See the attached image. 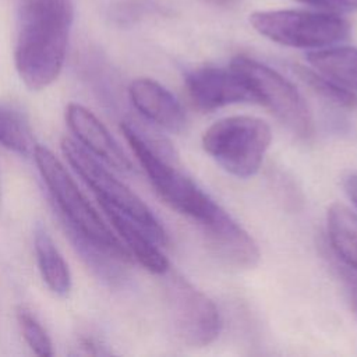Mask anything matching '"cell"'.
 Returning a JSON list of instances; mask_svg holds the SVG:
<instances>
[{
    "instance_id": "1",
    "label": "cell",
    "mask_w": 357,
    "mask_h": 357,
    "mask_svg": "<svg viewBox=\"0 0 357 357\" xmlns=\"http://www.w3.org/2000/svg\"><path fill=\"white\" fill-rule=\"evenodd\" d=\"M74 21L73 0H21L14 64L32 91L54 82L63 68Z\"/></svg>"
},
{
    "instance_id": "2",
    "label": "cell",
    "mask_w": 357,
    "mask_h": 357,
    "mask_svg": "<svg viewBox=\"0 0 357 357\" xmlns=\"http://www.w3.org/2000/svg\"><path fill=\"white\" fill-rule=\"evenodd\" d=\"M33 159L49 194L56 204L60 220L96 243L120 261L130 264L132 255L103 222L96 209L79 191L60 159L45 145H35Z\"/></svg>"
},
{
    "instance_id": "3",
    "label": "cell",
    "mask_w": 357,
    "mask_h": 357,
    "mask_svg": "<svg viewBox=\"0 0 357 357\" xmlns=\"http://www.w3.org/2000/svg\"><path fill=\"white\" fill-rule=\"evenodd\" d=\"M271 127L254 116H230L215 121L202 135V146L227 173L254 176L271 145Z\"/></svg>"
},
{
    "instance_id": "4",
    "label": "cell",
    "mask_w": 357,
    "mask_h": 357,
    "mask_svg": "<svg viewBox=\"0 0 357 357\" xmlns=\"http://www.w3.org/2000/svg\"><path fill=\"white\" fill-rule=\"evenodd\" d=\"M120 128L160 199L197 223L202 220L216 202L160 155L132 124L123 121Z\"/></svg>"
},
{
    "instance_id": "5",
    "label": "cell",
    "mask_w": 357,
    "mask_h": 357,
    "mask_svg": "<svg viewBox=\"0 0 357 357\" xmlns=\"http://www.w3.org/2000/svg\"><path fill=\"white\" fill-rule=\"evenodd\" d=\"M254 29L283 46L319 49L349 38L351 25L337 14L307 10H266L250 15Z\"/></svg>"
},
{
    "instance_id": "6",
    "label": "cell",
    "mask_w": 357,
    "mask_h": 357,
    "mask_svg": "<svg viewBox=\"0 0 357 357\" xmlns=\"http://www.w3.org/2000/svg\"><path fill=\"white\" fill-rule=\"evenodd\" d=\"M61 152L71 167L92 188L98 199L114 206L139 225L158 244L167 243V234L142 199L124 183L103 167L92 153L73 138L64 137L60 142Z\"/></svg>"
},
{
    "instance_id": "7",
    "label": "cell",
    "mask_w": 357,
    "mask_h": 357,
    "mask_svg": "<svg viewBox=\"0 0 357 357\" xmlns=\"http://www.w3.org/2000/svg\"><path fill=\"white\" fill-rule=\"evenodd\" d=\"M230 67L251 86L257 102L262 103L294 135L310 138L314 132L311 112L296 86L278 71L247 56H236Z\"/></svg>"
},
{
    "instance_id": "8",
    "label": "cell",
    "mask_w": 357,
    "mask_h": 357,
    "mask_svg": "<svg viewBox=\"0 0 357 357\" xmlns=\"http://www.w3.org/2000/svg\"><path fill=\"white\" fill-rule=\"evenodd\" d=\"M167 291L178 340L190 347L211 344L222 329L220 314L215 303L180 275L170 278Z\"/></svg>"
},
{
    "instance_id": "9",
    "label": "cell",
    "mask_w": 357,
    "mask_h": 357,
    "mask_svg": "<svg viewBox=\"0 0 357 357\" xmlns=\"http://www.w3.org/2000/svg\"><path fill=\"white\" fill-rule=\"evenodd\" d=\"M198 226L211 251L226 265L250 269L258 264L259 250L254 238L218 204Z\"/></svg>"
},
{
    "instance_id": "10",
    "label": "cell",
    "mask_w": 357,
    "mask_h": 357,
    "mask_svg": "<svg viewBox=\"0 0 357 357\" xmlns=\"http://www.w3.org/2000/svg\"><path fill=\"white\" fill-rule=\"evenodd\" d=\"M187 91L192 105L211 112L227 105L257 102L248 82L231 67H201L191 71L185 78Z\"/></svg>"
},
{
    "instance_id": "11",
    "label": "cell",
    "mask_w": 357,
    "mask_h": 357,
    "mask_svg": "<svg viewBox=\"0 0 357 357\" xmlns=\"http://www.w3.org/2000/svg\"><path fill=\"white\" fill-rule=\"evenodd\" d=\"M66 123L85 149L116 170H132L131 160L114 141L103 123L91 110L78 103H68L66 107Z\"/></svg>"
},
{
    "instance_id": "12",
    "label": "cell",
    "mask_w": 357,
    "mask_h": 357,
    "mask_svg": "<svg viewBox=\"0 0 357 357\" xmlns=\"http://www.w3.org/2000/svg\"><path fill=\"white\" fill-rule=\"evenodd\" d=\"M134 107L149 121L178 132L185 126V113L177 98L151 78H137L128 86Z\"/></svg>"
},
{
    "instance_id": "13",
    "label": "cell",
    "mask_w": 357,
    "mask_h": 357,
    "mask_svg": "<svg viewBox=\"0 0 357 357\" xmlns=\"http://www.w3.org/2000/svg\"><path fill=\"white\" fill-rule=\"evenodd\" d=\"M98 201L102 211L121 237L123 244L127 247L132 258H135L145 269L152 273H166L169 271V261L156 247L158 243L139 225H137L123 212L102 199Z\"/></svg>"
},
{
    "instance_id": "14",
    "label": "cell",
    "mask_w": 357,
    "mask_h": 357,
    "mask_svg": "<svg viewBox=\"0 0 357 357\" xmlns=\"http://www.w3.org/2000/svg\"><path fill=\"white\" fill-rule=\"evenodd\" d=\"M33 233L36 262L43 282L53 293L66 296L71 289V275L67 262L42 225H36Z\"/></svg>"
},
{
    "instance_id": "15",
    "label": "cell",
    "mask_w": 357,
    "mask_h": 357,
    "mask_svg": "<svg viewBox=\"0 0 357 357\" xmlns=\"http://www.w3.org/2000/svg\"><path fill=\"white\" fill-rule=\"evenodd\" d=\"M307 60L315 71L326 78L349 89H357V47L317 49L307 54Z\"/></svg>"
},
{
    "instance_id": "16",
    "label": "cell",
    "mask_w": 357,
    "mask_h": 357,
    "mask_svg": "<svg viewBox=\"0 0 357 357\" xmlns=\"http://www.w3.org/2000/svg\"><path fill=\"white\" fill-rule=\"evenodd\" d=\"M328 236L333 251L344 264L357 269V215L340 202H333L326 215Z\"/></svg>"
},
{
    "instance_id": "17",
    "label": "cell",
    "mask_w": 357,
    "mask_h": 357,
    "mask_svg": "<svg viewBox=\"0 0 357 357\" xmlns=\"http://www.w3.org/2000/svg\"><path fill=\"white\" fill-rule=\"evenodd\" d=\"M0 145L18 155L33 152L32 130L22 114L8 106L0 105Z\"/></svg>"
},
{
    "instance_id": "18",
    "label": "cell",
    "mask_w": 357,
    "mask_h": 357,
    "mask_svg": "<svg viewBox=\"0 0 357 357\" xmlns=\"http://www.w3.org/2000/svg\"><path fill=\"white\" fill-rule=\"evenodd\" d=\"M294 71L304 84H307L317 95H319L326 102L349 110H354L357 107V95L349 91V88L304 66H296Z\"/></svg>"
},
{
    "instance_id": "19",
    "label": "cell",
    "mask_w": 357,
    "mask_h": 357,
    "mask_svg": "<svg viewBox=\"0 0 357 357\" xmlns=\"http://www.w3.org/2000/svg\"><path fill=\"white\" fill-rule=\"evenodd\" d=\"M17 322L25 342L28 343V346L35 354L38 356L53 354V344L47 332L40 325V322L35 318V315L31 314V311H28L24 307H20L17 310Z\"/></svg>"
},
{
    "instance_id": "20",
    "label": "cell",
    "mask_w": 357,
    "mask_h": 357,
    "mask_svg": "<svg viewBox=\"0 0 357 357\" xmlns=\"http://www.w3.org/2000/svg\"><path fill=\"white\" fill-rule=\"evenodd\" d=\"M325 13H354L357 11V0H297Z\"/></svg>"
},
{
    "instance_id": "21",
    "label": "cell",
    "mask_w": 357,
    "mask_h": 357,
    "mask_svg": "<svg viewBox=\"0 0 357 357\" xmlns=\"http://www.w3.org/2000/svg\"><path fill=\"white\" fill-rule=\"evenodd\" d=\"M344 190L350 198V201L357 208V174H351L344 181Z\"/></svg>"
},
{
    "instance_id": "22",
    "label": "cell",
    "mask_w": 357,
    "mask_h": 357,
    "mask_svg": "<svg viewBox=\"0 0 357 357\" xmlns=\"http://www.w3.org/2000/svg\"><path fill=\"white\" fill-rule=\"evenodd\" d=\"M79 346L85 351H88L89 354H99V353H102V350L99 349V344L92 337H81L79 339Z\"/></svg>"
},
{
    "instance_id": "23",
    "label": "cell",
    "mask_w": 357,
    "mask_h": 357,
    "mask_svg": "<svg viewBox=\"0 0 357 357\" xmlns=\"http://www.w3.org/2000/svg\"><path fill=\"white\" fill-rule=\"evenodd\" d=\"M206 4L215 6V7H223V8H229V7H234L237 4H240L243 0H202Z\"/></svg>"
},
{
    "instance_id": "24",
    "label": "cell",
    "mask_w": 357,
    "mask_h": 357,
    "mask_svg": "<svg viewBox=\"0 0 357 357\" xmlns=\"http://www.w3.org/2000/svg\"><path fill=\"white\" fill-rule=\"evenodd\" d=\"M349 290H350V300H351V307H353V310H354V311H356V314H357V284H356V283L350 284Z\"/></svg>"
}]
</instances>
